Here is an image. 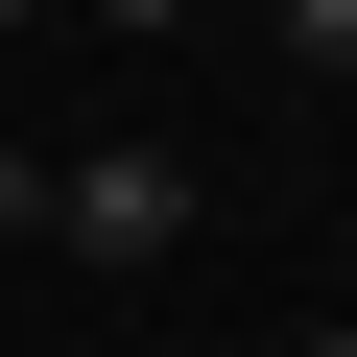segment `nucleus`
<instances>
[{"label": "nucleus", "instance_id": "f257e3e1", "mask_svg": "<svg viewBox=\"0 0 357 357\" xmlns=\"http://www.w3.org/2000/svg\"><path fill=\"white\" fill-rule=\"evenodd\" d=\"M48 238H72L96 286H167V262H191V167H167V143H96V167H48Z\"/></svg>", "mask_w": 357, "mask_h": 357}, {"label": "nucleus", "instance_id": "f03ea898", "mask_svg": "<svg viewBox=\"0 0 357 357\" xmlns=\"http://www.w3.org/2000/svg\"><path fill=\"white\" fill-rule=\"evenodd\" d=\"M286 48H310V72H357V0H286Z\"/></svg>", "mask_w": 357, "mask_h": 357}, {"label": "nucleus", "instance_id": "7ed1b4c3", "mask_svg": "<svg viewBox=\"0 0 357 357\" xmlns=\"http://www.w3.org/2000/svg\"><path fill=\"white\" fill-rule=\"evenodd\" d=\"M0 238H48V167H24V143H0Z\"/></svg>", "mask_w": 357, "mask_h": 357}, {"label": "nucleus", "instance_id": "20e7f679", "mask_svg": "<svg viewBox=\"0 0 357 357\" xmlns=\"http://www.w3.org/2000/svg\"><path fill=\"white\" fill-rule=\"evenodd\" d=\"M96 24H167V0H96Z\"/></svg>", "mask_w": 357, "mask_h": 357}, {"label": "nucleus", "instance_id": "39448f33", "mask_svg": "<svg viewBox=\"0 0 357 357\" xmlns=\"http://www.w3.org/2000/svg\"><path fill=\"white\" fill-rule=\"evenodd\" d=\"M310 357H357V310H333V333H310Z\"/></svg>", "mask_w": 357, "mask_h": 357}, {"label": "nucleus", "instance_id": "423d86ee", "mask_svg": "<svg viewBox=\"0 0 357 357\" xmlns=\"http://www.w3.org/2000/svg\"><path fill=\"white\" fill-rule=\"evenodd\" d=\"M0 24H48V0H0Z\"/></svg>", "mask_w": 357, "mask_h": 357}]
</instances>
